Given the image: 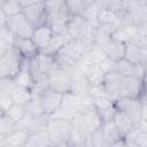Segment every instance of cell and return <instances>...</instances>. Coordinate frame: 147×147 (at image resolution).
I'll list each match as a JSON object with an SVG mask.
<instances>
[{"label": "cell", "mask_w": 147, "mask_h": 147, "mask_svg": "<svg viewBox=\"0 0 147 147\" xmlns=\"http://www.w3.org/2000/svg\"><path fill=\"white\" fill-rule=\"evenodd\" d=\"M139 64L144 68L145 72H147V48H145V47H141V55H140Z\"/></svg>", "instance_id": "41"}, {"label": "cell", "mask_w": 147, "mask_h": 147, "mask_svg": "<svg viewBox=\"0 0 147 147\" xmlns=\"http://www.w3.org/2000/svg\"><path fill=\"white\" fill-rule=\"evenodd\" d=\"M142 86H144V91L147 92V72H145L142 77Z\"/></svg>", "instance_id": "43"}, {"label": "cell", "mask_w": 147, "mask_h": 147, "mask_svg": "<svg viewBox=\"0 0 147 147\" xmlns=\"http://www.w3.org/2000/svg\"><path fill=\"white\" fill-rule=\"evenodd\" d=\"M24 62L25 60L14 46V48L0 56V77L15 78L22 69Z\"/></svg>", "instance_id": "4"}, {"label": "cell", "mask_w": 147, "mask_h": 147, "mask_svg": "<svg viewBox=\"0 0 147 147\" xmlns=\"http://www.w3.org/2000/svg\"><path fill=\"white\" fill-rule=\"evenodd\" d=\"M18 1L22 5V7H25V6H30V5L38 3V2H44L46 0H18Z\"/></svg>", "instance_id": "42"}, {"label": "cell", "mask_w": 147, "mask_h": 147, "mask_svg": "<svg viewBox=\"0 0 147 147\" xmlns=\"http://www.w3.org/2000/svg\"><path fill=\"white\" fill-rule=\"evenodd\" d=\"M1 28H7L16 38H31L34 31L33 25L22 11L7 17L5 25Z\"/></svg>", "instance_id": "5"}, {"label": "cell", "mask_w": 147, "mask_h": 147, "mask_svg": "<svg viewBox=\"0 0 147 147\" xmlns=\"http://www.w3.org/2000/svg\"><path fill=\"white\" fill-rule=\"evenodd\" d=\"M101 9L102 8L100 7V5L96 1L92 2V3H87V6H86L84 13L82 14V16L86 21H88V22H91L93 24H96V18H98V15H99Z\"/></svg>", "instance_id": "35"}, {"label": "cell", "mask_w": 147, "mask_h": 147, "mask_svg": "<svg viewBox=\"0 0 147 147\" xmlns=\"http://www.w3.org/2000/svg\"><path fill=\"white\" fill-rule=\"evenodd\" d=\"M111 39V34L103 29L100 25H94L93 30H92V42L95 46H99L101 48H105L106 45L109 42V40Z\"/></svg>", "instance_id": "26"}, {"label": "cell", "mask_w": 147, "mask_h": 147, "mask_svg": "<svg viewBox=\"0 0 147 147\" xmlns=\"http://www.w3.org/2000/svg\"><path fill=\"white\" fill-rule=\"evenodd\" d=\"M91 88L92 85L87 78V76L79 69L77 68L72 72V79H71V92L77 94L78 96L83 98L84 101L87 105H91L93 99L91 95Z\"/></svg>", "instance_id": "8"}, {"label": "cell", "mask_w": 147, "mask_h": 147, "mask_svg": "<svg viewBox=\"0 0 147 147\" xmlns=\"http://www.w3.org/2000/svg\"><path fill=\"white\" fill-rule=\"evenodd\" d=\"M141 55V46L137 41H127L125 42V59L129 61L139 64Z\"/></svg>", "instance_id": "30"}, {"label": "cell", "mask_w": 147, "mask_h": 147, "mask_svg": "<svg viewBox=\"0 0 147 147\" xmlns=\"http://www.w3.org/2000/svg\"><path fill=\"white\" fill-rule=\"evenodd\" d=\"M65 5L71 16H78L84 13L87 2L86 0H65Z\"/></svg>", "instance_id": "36"}, {"label": "cell", "mask_w": 147, "mask_h": 147, "mask_svg": "<svg viewBox=\"0 0 147 147\" xmlns=\"http://www.w3.org/2000/svg\"><path fill=\"white\" fill-rule=\"evenodd\" d=\"M96 109H98V108H96ZM98 111H99V114H100V117H101V119H102V123H105V122H110V121L114 119L115 114H116V111H117V108H116L115 105H113V106H109V107L99 108Z\"/></svg>", "instance_id": "38"}, {"label": "cell", "mask_w": 147, "mask_h": 147, "mask_svg": "<svg viewBox=\"0 0 147 147\" xmlns=\"http://www.w3.org/2000/svg\"><path fill=\"white\" fill-rule=\"evenodd\" d=\"M49 118L51 115L46 113H41L38 115H26V117L18 124V126L26 129L30 133L39 130H45Z\"/></svg>", "instance_id": "16"}, {"label": "cell", "mask_w": 147, "mask_h": 147, "mask_svg": "<svg viewBox=\"0 0 147 147\" xmlns=\"http://www.w3.org/2000/svg\"><path fill=\"white\" fill-rule=\"evenodd\" d=\"M10 95H11L15 103H20V105H24V106H26L33 98L32 90L24 87V86H21L18 84L14 87Z\"/></svg>", "instance_id": "25"}, {"label": "cell", "mask_w": 147, "mask_h": 147, "mask_svg": "<svg viewBox=\"0 0 147 147\" xmlns=\"http://www.w3.org/2000/svg\"><path fill=\"white\" fill-rule=\"evenodd\" d=\"M72 72L56 65L47 78V86L61 93L69 92L71 90Z\"/></svg>", "instance_id": "6"}, {"label": "cell", "mask_w": 147, "mask_h": 147, "mask_svg": "<svg viewBox=\"0 0 147 147\" xmlns=\"http://www.w3.org/2000/svg\"><path fill=\"white\" fill-rule=\"evenodd\" d=\"M14 103V100L10 94L0 93V113H6Z\"/></svg>", "instance_id": "39"}, {"label": "cell", "mask_w": 147, "mask_h": 147, "mask_svg": "<svg viewBox=\"0 0 147 147\" xmlns=\"http://www.w3.org/2000/svg\"><path fill=\"white\" fill-rule=\"evenodd\" d=\"M15 48L24 60H30L40 53L39 47L32 38H16Z\"/></svg>", "instance_id": "18"}, {"label": "cell", "mask_w": 147, "mask_h": 147, "mask_svg": "<svg viewBox=\"0 0 147 147\" xmlns=\"http://www.w3.org/2000/svg\"><path fill=\"white\" fill-rule=\"evenodd\" d=\"M18 127V123L15 122L7 114H0V136H8Z\"/></svg>", "instance_id": "31"}, {"label": "cell", "mask_w": 147, "mask_h": 147, "mask_svg": "<svg viewBox=\"0 0 147 147\" xmlns=\"http://www.w3.org/2000/svg\"><path fill=\"white\" fill-rule=\"evenodd\" d=\"M53 34H54L53 28L49 24H45V25H41V26L36 28L31 38L37 44V46L39 47L40 52H44L48 47L49 41H51Z\"/></svg>", "instance_id": "20"}, {"label": "cell", "mask_w": 147, "mask_h": 147, "mask_svg": "<svg viewBox=\"0 0 147 147\" xmlns=\"http://www.w3.org/2000/svg\"><path fill=\"white\" fill-rule=\"evenodd\" d=\"M68 41V38L63 34V33H59V32H54L48 47L46 48V51H44V53H47L49 55H56L65 45V42Z\"/></svg>", "instance_id": "28"}, {"label": "cell", "mask_w": 147, "mask_h": 147, "mask_svg": "<svg viewBox=\"0 0 147 147\" xmlns=\"http://www.w3.org/2000/svg\"><path fill=\"white\" fill-rule=\"evenodd\" d=\"M2 114H7L9 117H11L15 122H17L18 124L26 117L28 115V111H26V107L24 105H20V103H13V106L6 111V113H2Z\"/></svg>", "instance_id": "33"}, {"label": "cell", "mask_w": 147, "mask_h": 147, "mask_svg": "<svg viewBox=\"0 0 147 147\" xmlns=\"http://www.w3.org/2000/svg\"><path fill=\"white\" fill-rule=\"evenodd\" d=\"M46 7L48 13V23L54 32L63 33L67 23L72 17L69 13L65 0H46Z\"/></svg>", "instance_id": "2"}, {"label": "cell", "mask_w": 147, "mask_h": 147, "mask_svg": "<svg viewBox=\"0 0 147 147\" xmlns=\"http://www.w3.org/2000/svg\"><path fill=\"white\" fill-rule=\"evenodd\" d=\"M113 121H114L115 125L117 126V129L121 131V133L123 136H125L126 133H129L138 124L131 115H129L124 110H118V109H117V111H116L115 117H114Z\"/></svg>", "instance_id": "22"}, {"label": "cell", "mask_w": 147, "mask_h": 147, "mask_svg": "<svg viewBox=\"0 0 147 147\" xmlns=\"http://www.w3.org/2000/svg\"><path fill=\"white\" fill-rule=\"evenodd\" d=\"M15 82L21 85V86H24V87H28L30 90H32L34 87V82H33V78L31 76V72L29 70V67H28V63H26V60L22 67V69L20 70V72L16 75V77L14 78Z\"/></svg>", "instance_id": "29"}, {"label": "cell", "mask_w": 147, "mask_h": 147, "mask_svg": "<svg viewBox=\"0 0 147 147\" xmlns=\"http://www.w3.org/2000/svg\"><path fill=\"white\" fill-rule=\"evenodd\" d=\"M33 95L38 96L44 113L48 115H53L61 107L63 93L52 90L49 87H46V88L40 90L37 93H33Z\"/></svg>", "instance_id": "7"}, {"label": "cell", "mask_w": 147, "mask_h": 147, "mask_svg": "<svg viewBox=\"0 0 147 147\" xmlns=\"http://www.w3.org/2000/svg\"><path fill=\"white\" fill-rule=\"evenodd\" d=\"M75 129V123L71 119L52 117L49 118L46 130L53 140V147L56 146H70L69 138Z\"/></svg>", "instance_id": "1"}, {"label": "cell", "mask_w": 147, "mask_h": 147, "mask_svg": "<svg viewBox=\"0 0 147 147\" xmlns=\"http://www.w3.org/2000/svg\"><path fill=\"white\" fill-rule=\"evenodd\" d=\"M144 92L142 78L136 76H123L119 90V96L139 98Z\"/></svg>", "instance_id": "12"}, {"label": "cell", "mask_w": 147, "mask_h": 147, "mask_svg": "<svg viewBox=\"0 0 147 147\" xmlns=\"http://www.w3.org/2000/svg\"><path fill=\"white\" fill-rule=\"evenodd\" d=\"M131 1L140 6H147V0H131Z\"/></svg>", "instance_id": "44"}, {"label": "cell", "mask_w": 147, "mask_h": 147, "mask_svg": "<svg viewBox=\"0 0 147 147\" xmlns=\"http://www.w3.org/2000/svg\"><path fill=\"white\" fill-rule=\"evenodd\" d=\"M91 46H92L91 44H88L87 41H85L82 38L71 39V40H68L65 42V45L60 51V53L67 55L68 57H70L74 61L79 63L86 56V54H87V52H88Z\"/></svg>", "instance_id": "10"}, {"label": "cell", "mask_w": 147, "mask_h": 147, "mask_svg": "<svg viewBox=\"0 0 147 147\" xmlns=\"http://www.w3.org/2000/svg\"><path fill=\"white\" fill-rule=\"evenodd\" d=\"M122 78L123 76L115 71V70H110L108 72H106L102 85L106 90V92L108 93V95L115 101L119 98V90H121V83H122Z\"/></svg>", "instance_id": "15"}, {"label": "cell", "mask_w": 147, "mask_h": 147, "mask_svg": "<svg viewBox=\"0 0 147 147\" xmlns=\"http://www.w3.org/2000/svg\"><path fill=\"white\" fill-rule=\"evenodd\" d=\"M25 147H53V140L46 129L39 130L29 134Z\"/></svg>", "instance_id": "21"}, {"label": "cell", "mask_w": 147, "mask_h": 147, "mask_svg": "<svg viewBox=\"0 0 147 147\" xmlns=\"http://www.w3.org/2000/svg\"><path fill=\"white\" fill-rule=\"evenodd\" d=\"M74 123L78 130L83 131L86 134H91L102 125V119L96 107L91 103L77 114Z\"/></svg>", "instance_id": "3"}, {"label": "cell", "mask_w": 147, "mask_h": 147, "mask_svg": "<svg viewBox=\"0 0 147 147\" xmlns=\"http://www.w3.org/2000/svg\"><path fill=\"white\" fill-rule=\"evenodd\" d=\"M86 106H87V103L84 101V99L80 98V96H78L74 92L69 91V92L63 93L61 108H63V109H65V110L75 114L77 116V114L79 111H82Z\"/></svg>", "instance_id": "19"}, {"label": "cell", "mask_w": 147, "mask_h": 147, "mask_svg": "<svg viewBox=\"0 0 147 147\" xmlns=\"http://www.w3.org/2000/svg\"><path fill=\"white\" fill-rule=\"evenodd\" d=\"M15 41H16V37L7 28H1V33H0V56L6 54L11 48H14Z\"/></svg>", "instance_id": "27"}, {"label": "cell", "mask_w": 147, "mask_h": 147, "mask_svg": "<svg viewBox=\"0 0 147 147\" xmlns=\"http://www.w3.org/2000/svg\"><path fill=\"white\" fill-rule=\"evenodd\" d=\"M22 13L25 15L28 21L33 25L34 29L48 23V13L46 7V1L25 6L23 7Z\"/></svg>", "instance_id": "9"}, {"label": "cell", "mask_w": 147, "mask_h": 147, "mask_svg": "<svg viewBox=\"0 0 147 147\" xmlns=\"http://www.w3.org/2000/svg\"><path fill=\"white\" fill-rule=\"evenodd\" d=\"M30 132L18 126L8 136H0V147H25Z\"/></svg>", "instance_id": "14"}, {"label": "cell", "mask_w": 147, "mask_h": 147, "mask_svg": "<svg viewBox=\"0 0 147 147\" xmlns=\"http://www.w3.org/2000/svg\"><path fill=\"white\" fill-rule=\"evenodd\" d=\"M102 126V125H101ZM99 127L96 129L93 133H91V146H94V147H109L110 146V142L108 140V138L106 137L102 127Z\"/></svg>", "instance_id": "34"}, {"label": "cell", "mask_w": 147, "mask_h": 147, "mask_svg": "<svg viewBox=\"0 0 147 147\" xmlns=\"http://www.w3.org/2000/svg\"><path fill=\"white\" fill-rule=\"evenodd\" d=\"M103 49L106 52L107 57L113 62H117L125 57V42L116 40L114 38L109 40V42Z\"/></svg>", "instance_id": "24"}, {"label": "cell", "mask_w": 147, "mask_h": 147, "mask_svg": "<svg viewBox=\"0 0 147 147\" xmlns=\"http://www.w3.org/2000/svg\"><path fill=\"white\" fill-rule=\"evenodd\" d=\"M140 105H141V111H142V122H147V92H142L139 96Z\"/></svg>", "instance_id": "40"}, {"label": "cell", "mask_w": 147, "mask_h": 147, "mask_svg": "<svg viewBox=\"0 0 147 147\" xmlns=\"http://www.w3.org/2000/svg\"><path fill=\"white\" fill-rule=\"evenodd\" d=\"M101 127H102L106 137L108 138V140L110 142V146H126L125 140H124V136L117 129L114 121L102 123Z\"/></svg>", "instance_id": "23"}, {"label": "cell", "mask_w": 147, "mask_h": 147, "mask_svg": "<svg viewBox=\"0 0 147 147\" xmlns=\"http://www.w3.org/2000/svg\"><path fill=\"white\" fill-rule=\"evenodd\" d=\"M111 38L123 41V42H127V41H139L140 38V33H139V29L134 23H130V22H123L119 28H117L113 33H111Z\"/></svg>", "instance_id": "13"}, {"label": "cell", "mask_w": 147, "mask_h": 147, "mask_svg": "<svg viewBox=\"0 0 147 147\" xmlns=\"http://www.w3.org/2000/svg\"><path fill=\"white\" fill-rule=\"evenodd\" d=\"M113 70L119 72L122 76H136L142 78L145 75V70L140 64L133 63L125 57L117 62H114Z\"/></svg>", "instance_id": "17"}, {"label": "cell", "mask_w": 147, "mask_h": 147, "mask_svg": "<svg viewBox=\"0 0 147 147\" xmlns=\"http://www.w3.org/2000/svg\"><path fill=\"white\" fill-rule=\"evenodd\" d=\"M23 9L18 0H1V13L7 17L21 13Z\"/></svg>", "instance_id": "32"}, {"label": "cell", "mask_w": 147, "mask_h": 147, "mask_svg": "<svg viewBox=\"0 0 147 147\" xmlns=\"http://www.w3.org/2000/svg\"><path fill=\"white\" fill-rule=\"evenodd\" d=\"M86 57L90 59L91 61L100 64L102 61H105L107 59V55H106V52L103 48L99 47V46H95V45H92L86 54Z\"/></svg>", "instance_id": "37"}, {"label": "cell", "mask_w": 147, "mask_h": 147, "mask_svg": "<svg viewBox=\"0 0 147 147\" xmlns=\"http://www.w3.org/2000/svg\"><path fill=\"white\" fill-rule=\"evenodd\" d=\"M115 106L118 110H124L131 115L137 123L142 122V111L139 98L119 96L117 100H115Z\"/></svg>", "instance_id": "11"}]
</instances>
